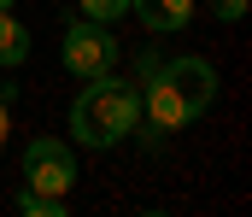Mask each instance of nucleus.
<instances>
[{
  "label": "nucleus",
  "mask_w": 252,
  "mask_h": 217,
  "mask_svg": "<svg viewBox=\"0 0 252 217\" xmlns=\"http://www.w3.org/2000/svg\"><path fill=\"white\" fill-rule=\"evenodd\" d=\"M135 124H141V88L135 82H118L112 71L88 76V88L70 106V135H76V147H88V153L118 147Z\"/></svg>",
  "instance_id": "f257e3e1"
},
{
  "label": "nucleus",
  "mask_w": 252,
  "mask_h": 217,
  "mask_svg": "<svg viewBox=\"0 0 252 217\" xmlns=\"http://www.w3.org/2000/svg\"><path fill=\"white\" fill-rule=\"evenodd\" d=\"M59 59H64V71H76V76H106V71H118L124 47H118V35H112L106 24L76 18V24L64 30V41H59Z\"/></svg>",
  "instance_id": "f03ea898"
},
{
  "label": "nucleus",
  "mask_w": 252,
  "mask_h": 217,
  "mask_svg": "<svg viewBox=\"0 0 252 217\" xmlns=\"http://www.w3.org/2000/svg\"><path fill=\"white\" fill-rule=\"evenodd\" d=\"M24 188H35V194H70L76 188V153L59 141V135H35L30 153H24Z\"/></svg>",
  "instance_id": "7ed1b4c3"
},
{
  "label": "nucleus",
  "mask_w": 252,
  "mask_h": 217,
  "mask_svg": "<svg viewBox=\"0 0 252 217\" xmlns=\"http://www.w3.org/2000/svg\"><path fill=\"white\" fill-rule=\"evenodd\" d=\"M158 76L170 82V94L182 100V112H188V124L193 118H205L211 112V100H217V71L205 65V59H170V65H158Z\"/></svg>",
  "instance_id": "20e7f679"
},
{
  "label": "nucleus",
  "mask_w": 252,
  "mask_h": 217,
  "mask_svg": "<svg viewBox=\"0 0 252 217\" xmlns=\"http://www.w3.org/2000/svg\"><path fill=\"white\" fill-rule=\"evenodd\" d=\"M129 12H135L153 35H176V30H188L193 0H129Z\"/></svg>",
  "instance_id": "39448f33"
},
{
  "label": "nucleus",
  "mask_w": 252,
  "mask_h": 217,
  "mask_svg": "<svg viewBox=\"0 0 252 217\" xmlns=\"http://www.w3.org/2000/svg\"><path fill=\"white\" fill-rule=\"evenodd\" d=\"M24 59H30V30L12 12H0V71H18Z\"/></svg>",
  "instance_id": "423d86ee"
},
{
  "label": "nucleus",
  "mask_w": 252,
  "mask_h": 217,
  "mask_svg": "<svg viewBox=\"0 0 252 217\" xmlns=\"http://www.w3.org/2000/svg\"><path fill=\"white\" fill-rule=\"evenodd\" d=\"M12 206H18L24 217H64V212H70V206H64V194H35V188H24Z\"/></svg>",
  "instance_id": "0eeeda50"
},
{
  "label": "nucleus",
  "mask_w": 252,
  "mask_h": 217,
  "mask_svg": "<svg viewBox=\"0 0 252 217\" xmlns=\"http://www.w3.org/2000/svg\"><path fill=\"white\" fill-rule=\"evenodd\" d=\"M82 6V18H94V24H118L129 12V0H76Z\"/></svg>",
  "instance_id": "6e6552de"
},
{
  "label": "nucleus",
  "mask_w": 252,
  "mask_h": 217,
  "mask_svg": "<svg viewBox=\"0 0 252 217\" xmlns=\"http://www.w3.org/2000/svg\"><path fill=\"white\" fill-rule=\"evenodd\" d=\"M211 12H217L223 24H235V18H247V0H211Z\"/></svg>",
  "instance_id": "1a4fd4ad"
},
{
  "label": "nucleus",
  "mask_w": 252,
  "mask_h": 217,
  "mask_svg": "<svg viewBox=\"0 0 252 217\" xmlns=\"http://www.w3.org/2000/svg\"><path fill=\"white\" fill-rule=\"evenodd\" d=\"M6 135H12V118H6V100H0V147H6Z\"/></svg>",
  "instance_id": "9d476101"
},
{
  "label": "nucleus",
  "mask_w": 252,
  "mask_h": 217,
  "mask_svg": "<svg viewBox=\"0 0 252 217\" xmlns=\"http://www.w3.org/2000/svg\"><path fill=\"white\" fill-rule=\"evenodd\" d=\"M12 6H18V0H0V12H12Z\"/></svg>",
  "instance_id": "9b49d317"
}]
</instances>
